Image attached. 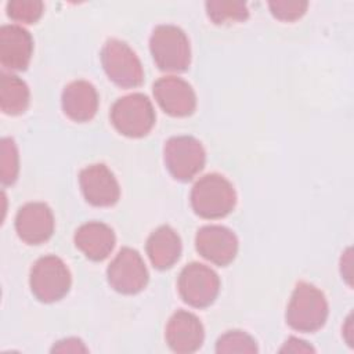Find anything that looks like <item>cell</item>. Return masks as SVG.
<instances>
[{"label": "cell", "instance_id": "6da1fadb", "mask_svg": "<svg viewBox=\"0 0 354 354\" xmlns=\"http://www.w3.org/2000/svg\"><path fill=\"white\" fill-rule=\"evenodd\" d=\"M328 314L325 295L308 282H297L286 308L288 325L299 332H315L325 325Z\"/></svg>", "mask_w": 354, "mask_h": 354}, {"label": "cell", "instance_id": "7a4b0ae2", "mask_svg": "<svg viewBox=\"0 0 354 354\" xmlns=\"http://www.w3.org/2000/svg\"><path fill=\"white\" fill-rule=\"evenodd\" d=\"M191 206L202 218H221L230 214L236 203L232 184L221 174L210 173L201 177L191 189Z\"/></svg>", "mask_w": 354, "mask_h": 354}, {"label": "cell", "instance_id": "3957f363", "mask_svg": "<svg viewBox=\"0 0 354 354\" xmlns=\"http://www.w3.org/2000/svg\"><path fill=\"white\" fill-rule=\"evenodd\" d=\"M149 50L160 71L184 72L189 66V40L185 32L176 25H158L149 37Z\"/></svg>", "mask_w": 354, "mask_h": 354}, {"label": "cell", "instance_id": "277c9868", "mask_svg": "<svg viewBox=\"0 0 354 354\" xmlns=\"http://www.w3.org/2000/svg\"><path fill=\"white\" fill-rule=\"evenodd\" d=\"M109 116L113 127L120 134L131 138L147 136L156 119L151 100L141 93L118 98L111 108Z\"/></svg>", "mask_w": 354, "mask_h": 354}, {"label": "cell", "instance_id": "5b68a950", "mask_svg": "<svg viewBox=\"0 0 354 354\" xmlns=\"http://www.w3.org/2000/svg\"><path fill=\"white\" fill-rule=\"evenodd\" d=\"M29 283L37 300L54 303L69 292L72 278L66 264L59 257L48 254L35 261L30 270Z\"/></svg>", "mask_w": 354, "mask_h": 354}, {"label": "cell", "instance_id": "8992f818", "mask_svg": "<svg viewBox=\"0 0 354 354\" xmlns=\"http://www.w3.org/2000/svg\"><path fill=\"white\" fill-rule=\"evenodd\" d=\"M101 64L106 76L119 87L131 88L144 82V69L137 54L119 39H108L101 50Z\"/></svg>", "mask_w": 354, "mask_h": 354}, {"label": "cell", "instance_id": "52a82bcc", "mask_svg": "<svg viewBox=\"0 0 354 354\" xmlns=\"http://www.w3.org/2000/svg\"><path fill=\"white\" fill-rule=\"evenodd\" d=\"M163 156L169 173L180 181L192 180L206 162L203 145L192 136L170 137L165 144Z\"/></svg>", "mask_w": 354, "mask_h": 354}, {"label": "cell", "instance_id": "ba28073f", "mask_svg": "<svg viewBox=\"0 0 354 354\" xmlns=\"http://www.w3.org/2000/svg\"><path fill=\"white\" fill-rule=\"evenodd\" d=\"M177 286L181 299L187 304L205 308L216 300L220 292V278L210 267L194 261L181 270Z\"/></svg>", "mask_w": 354, "mask_h": 354}, {"label": "cell", "instance_id": "9c48e42d", "mask_svg": "<svg viewBox=\"0 0 354 354\" xmlns=\"http://www.w3.org/2000/svg\"><path fill=\"white\" fill-rule=\"evenodd\" d=\"M106 278L116 292L136 295L147 286L149 274L141 254L136 249L122 248L108 266Z\"/></svg>", "mask_w": 354, "mask_h": 354}, {"label": "cell", "instance_id": "30bf717a", "mask_svg": "<svg viewBox=\"0 0 354 354\" xmlns=\"http://www.w3.org/2000/svg\"><path fill=\"white\" fill-rule=\"evenodd\" d=\"M79 184L84 199L93 206H112L120 198L119 183L104 163H95L82 169Z\"/></svg>", "mask_w": 354, "mask_h": 354}, {"label": "cell", "instance_id": "8fae6325", "mask_svg": "<svg viewBox=\"0 0 354 354\" xmlns=\"http://www.w3.org/2000/svg\"><path fill=\"white\" fill-rule=\"evenodd\" d=\"M153 95L159 106L170 116L184 118L194 113L196 95L188 82L177 76H163L153 83Z\"/></svg>", "mask_w": 354, "mask_h": 354}, {"label": "cell", "instance_id": "7c38bea8", "mask_svg": "<svg viewBox=\"0 0 354 354\" xmlns=\"http://www.w3.org/2000/svg\"><path fill=\"white\" fill-rule=\"evenodd\" d=\"M195 248L203 259L224 267L238 253V238L224 225H203L196 232Z\"/></svg>", "mask_w": 354, "mask_h": 354}, {"label": "cell", "instance_id": "4fadbf2b", "mask_svg": "<svg viewBox=\"0 0 354 354\" xmlns=\"http://www.w3.org/2000/svg\"><path fill=\"white\" fill-rule=\"evenodd\" d=\"M15 231L28 245H40L54 232V216L43 202H29L15 216Z\"/></svg>", "mask_w": 354, "mask_h": 354}, {"label": "cell", "instance_id": "5bb4252c", "mask_svg": "<svg viewBox=\"0 0 354 354\" xmlns=\"http://www.w3.org/2000/svg\"><path fill=\"white\" fill-rule=\"evenodd\" d=\"M33 53L30 33L19 25H3L0 28V64L7 71H25Z\"/></svg>", "mask_w": 354, "mask_h": 354}, {"label": "cell", "instance_id": "9a60e30c", "mask_svg": "<svg viewBox=\"0 0 354 354\" xmlns=\"http://www.w3.org/2000/svg\"><path fill=\"white\" fill-rule=\"evenodd\" d=\"M167 346L176 353H194L201 348L205 339V329L199 318L185 310L176 311L165 332Z\"/></svg>", "mask_w": 354, "mask_h": 354}, {"label": "cell", "instance_id": "2e32d148", "mask_svg": "<svg viewBox=\"0 0 354 354\" xmlns=\"http://www.w3.org/2000/svg\"><path fill=\"white\" fill-rule=\"evenodd\" d=\"M64 113L75 122L91 120L98 109V93L87 80H75L65 86L61 97Z\"/></svg>", "mask_w": 354, "mask_h": 354}, {"label": "cell", "instance_id": "e0dca14e", "mask_svg": "<svg viewBox=\"0 0 354 354\" xmlns=\"http://www.w3.org/2000/svg\"><path fill=\"white\" fill-rule=\"evenodd\" d=\"M115 242L113 230L101 221L84 223L75 232L76 248L93 261L106 259L113 250Z\"/></svg>", "mask_w": 354, "mask_h": 354}, {"label": "cell", "instance_id": "ac0fdd59", "mask_svg": "<svg viewBox=\"0 0 354 354\" xmlns=\"http://www.w3.org/2000/svg\"><path fill=\"white\" fill-rule=\"evenodd\" d=\"M181 239L170 225L158 227L147 239L145 250L152 266L158 270H167L180 259Z\"/></svg>", "mask_w": 354, "mask_h": 354}, {"label": "cell", "instance_id": "d6986e66", "mask_svg": "<svg viewBox=\"0 0 354 354\" xmlns=\"http://www.w3.org/2000/svg\"><path fill=\"white\" fill-rule=\"evenodd\" d=\"M30 93L26 83L12 73L0 75V108L6 115H21L29 106Z\"/></svg>", "mask_w": 354, "mask_h": 354}, {"label": "cell", "instance_id": "ffe728a7", "mask_svg": "<svg viewBox=\"0 0 354 354\" xmlns=\"http://www.w3.org/2000/svg\"><path fill=\"white\" fill-rule=\"evenodd\" d=\"M207 17L217 25L245 21L249 17V10L243 1H223L212 0L206 1Z\"/></svg>", "mask_w": 354, "mask_h": 354}, {"label": "cell", "instance_id": "44dd1931", "mask_svg": "<svg viewBox=\"0 0 354 354\" xmlns=\"http://www.w3.org/2000/svg\"><path fill=\"white\" fill-rule=\"evenodd\" d=\"M256 340L243 330H228L216 342V353H257Z\"/></svg>", "mask_w": 354, "mask_h": 354}, {"label": "cell", "instance_id": "7402d4cb", "mask_svg": "<svg viewBox=\"0 0 354 354\" xmlns=\"http://www.w3.org/2000/svg\"><path fill=\"white\" fill-rule=\"evenodd\" d=\"M0 169V180L3 185H11L17 181L19 171V156L14 140L10 137H4L1 140Z\"/></svg>", "mask_w": 354, "mask_h": 354}, {"label": "cell", "instance_id": "603a6c76", "mask_svg": "<svg viewBox=\"0 0 354 354\" xmlns=\"http://www.w3.org/2000/svg\"><path fill=\"white\" fill-rule=\"evenodd\" d=\"M7 15L22 24H35L40 19L44 4L40 0H11L6 6Z\"/></svg>", "mask_w": 354, "mask_h": 354}, {"label": "cell", "instance_id": "cb8c5ba5", "mask_svg": "<svg viewBox=\"0 0 354 354\" xmlns=\"http://www.w3.org/2000/svg\"><path fill=\"white\" fill-rule=\"evenodd\" d=\"M271 14L281 21H296L304 15L308 3L301 0H272L268 3Z\"/></svg>", "mask_w": 354, "mask_h": 354}, {"label": "cell", "instance_id": "d4e9b609", "mask_svg": "<svg viewBox=\"0 0 354 354\" xmlns=\"http://www.w3.org/2000/svg\"><path fill=\"white\" fill-rule=\"evenodd\" d=\"M51 351L54 353H87V347L84 346V343L77 339V337H66V339H62L59 342H57Z\"/></svg>", "mask_w": 354, "mask_h": 354}, {"label": "cell", "instance_id": "484cf974", "mask_svg": "<svg viewBox=\"0 0 354 354\" xmlns=\"http://www.w3.org/2000/svg\"><path fill=\"white\" fill-rule=\"evenodd\" d=\"M279 351L281 353H310V351H314V348L307 342L292 336L283 343Z\"/></svg>", "mask_w": 354, "mask_h": 354}]
</instances>
